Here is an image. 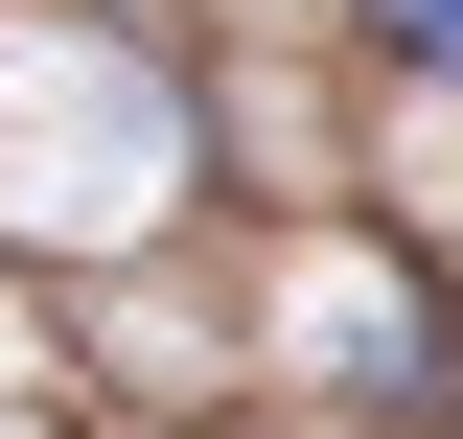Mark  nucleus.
Segmentation results:
<instances>
[{"instance_id": "1", "label": "nucleus", "mask_w": 463, "mask_h": 439, "mask_svg": "<svg viewBox=\"0 0 463 439\" xmlns=\"http://www.w3.org/2000/svg\"><path fill=\"white\" fill-rule=\"evenodd\" d=\"M371 23H394V47H417V70H463V0H371Z\"/></svg>"}]
</instances>
